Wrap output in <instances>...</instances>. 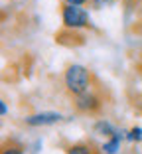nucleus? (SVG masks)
<instances>
[{"instance_id":"obj_2","label":"nucleus","mask_w":142,"mask_h":154,"mask_svg":"<svg viewBox=\"0 0 142 154\" xmlns=\"http://www.w3.org/2000/svg\"><path fill=\"white\" fill-rule=\"evenodd\" d=\"M61 16H63V24L67 28H85L89 26V12L81 6H71L65 4L61 10Z\"/></svg>"},{"instance_id":"obj_5","label":"nucleus","mask_w":142,"mask_h":154,"mask_svg":"<svg viewBox=\"0 0 142 154\" xmlns=\"http://www.w3.org/2000/svg\"><path fill=\"white\" fill-rule=\"evenodd\" d=\"M119 144H120V136L115 134V136H110L109 142H105V144H103V150H105L107 154H115L116 150H119Z\"/></svg>"},{"instance_id":"obj_9","label":"nucleus","mask_w":142,"mask_h":154,"mask_svg":"<svg viewBox=\"0 0 142 154\" xmlns=\"http://www.w3.org/2000/svg\"><path fill=\"white\" fill-rule=\"evenodd\" d=\"M87 0H65V4H71V6H83Z\"/></svg>"},{"instance_id":"obj_8","label":"nucleus","mask_w":142,"mask_h":154,"mask_svg":"<svg viewBox=\"0 0 142 154\" xmlns=\"http://www.w3.org/2000/svg\"><path fill=\"white\" fill-rule=\"evenodd\" d=\"M142 138V131L140 128H132L130 131V140H140Z\"/></svg>"},{"instance_id":"obj_11","label":"nucleus","mask_w":142,"mask_h":154,"mask_svg":"<svg viewBox=\"0 0 142 154\" xmlns=\"http://www.w3.org/2000/svg\"><path fill=\"white\" fill-rule=\"evenodd\" d=\"M0 111H2V115L8 113V109H6V103H4V101H0Z\"/></svg>"},{"instance_id":"obj_4","label":"nucleus","mask_w":142,"mask_h":154,"mask_svg":"<svg viewBox=\"0 0 142 154\" xmlns=\"http://www.w3.org/2000/svg\"><path fill=\"white\" fill-rule=\"evenodd\" d=\"M61 119L59 113H38V115H32L28 117L26 122L32 125V127H40V125H51V122H57Z\"/></svg>"},{"instance_id":"obj_6","label":"nucleus","mask_w":142,"mask_h":154,"mask_svg":"<svg viewBox=\"0 0 142 154\" xmlns=\"http://www.w3.org/2000/svg\"><path fill=\"white\" fill-rule=\"evenodd\" d=\"M67 154H91V150H89V146H85V144H75V146L69 148Z\"/></svg>"},{"instance_id":"obj_3","label":"nucleus","mask_w":142,"mask_h":154,"mask_svg":"<svg viewBox=\"0 0 142 154\" xmlns=\"http://www.w3.org/2000/svg\"><path fill=\"white\" fill-rule=\"evenodd\" d=\"M75 107H77L79 111H85V113H89V111H95L97 107H99V99H97L93 93H83V95H79L77 99H75Z\"/></svg>"},{"instance_id":"obj_1","label":"nucleus","mask_w":142,"mask_h":154,"mask_svg":"<svg viewBox=\"0 0 142 154\" xmlns=\"http://www.w3.org/2000/svg\"><path fill=\"white\" fill-rule=\"evenodd\" d=\"M89 71L83 65H69L67 71H65V87H67L75 97L83 95L89 91Z\"/></svg>"},{"instance_id":"obj_10","label":"nucleus","mask_w":142,"mask_h":154,"mask_svg":"<svg viewBox=\"0 0 142 154\" xmlns=\"http://www.w3.org/2000/svg\"><path fill=\"white\" fill-rule=\"evenodd\" d=\"M2 154H24V152H22V148H6Z\"/></svg>"},{"instance_id":"obj_7","label":"nucleus","mask_w":142,"mask_h":154,"mask_svg":"<svg viewBox=\"0 0 142 154\" xmlns=\"http://www.w3.org/2000/svg\"><path fill=\"white\" fill-rule=\"evenodd\" d=\"M97 131L107 132V134H110V136H115V134H116V132L113 131V128H110V125H109V122H99V125H97Z\"/></svg>"}]
</instances>
